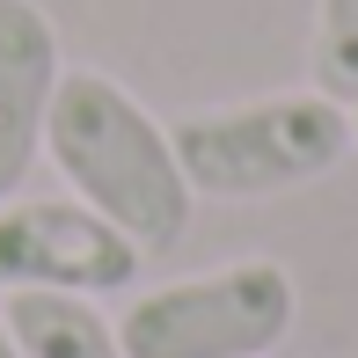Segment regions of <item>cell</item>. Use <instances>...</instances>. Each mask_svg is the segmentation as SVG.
I'll use <instances>...</instances> for the list:
<instances>
[{
  "instance_id": "5",
  "label": "cell",
  "mask_w": 358,
  "mask_h": 358,
  "mask_svg": "<svg viewBox=\"0 0 358 358\" xmlns=\"http://www.w3.org/2000/svg\"><path fill=\"white\" fill-rule=\"evenodd\" d=\"M59 80H66V59H59L52 15L37 0H0V205L44 161V124H52Z\"/></svg>"
},
{
  "instance_id": "8",
  "label": "cell",
  "mask_w": 358,
  "mask_h": 358,
  "mask_svg": "<svg viewBox=\"0 0 358 358\" xmlns=\"http://www.w3.org/2000/svg\"><path fill=\"white\" fill-rule=\"evenodd\" d=\"M0 358H22V344H15V329H8V307H0Z\"/></svg>"
},
{
  "instance_id": "6",
  "label": "cell",
  "mask_w": 358,
  "mask_h": 358,
  "mask_svg": "<svg viewBox=\"0 0 358 358\" xmlns=\"http://www.w3.org/2000/svg\"><path fill=\"white\" fill-rule=\"evenodd\" d=\"M8 329L22 358H124L117 322H103L95 300L73 292H8Z\"/></svg>"
},
{
  "instance_id": "9",
  "label": "cell",
  "mask_w": 358,
  "mask_h": 358,
  "mask_svg": "<svg viewBox=\"0 0 358 358\" xmlns=\"http://www.w3.org/2000/svg\"><path fill=\"white\" fill-rule=\"evenodd\" d=\"M351 146H358V103H351Z\"/></svg>"
},
{
  "instance_id": "1",
  "label": "cell",
  "mask_w": 358,
  "mask_h": 358,
  "mask_svg": "<svg viewBox=\"0 0 358 358\" xmlns=\"http://www.w3.org/2000/svg\"><path fill=\"white\" fill-rule=\"evenodd\" d=\"M44 161L88 213H103L117 234H132L146 256L176 249L190 234L198 190L176 161V139L117 73L66 66L52 95V124H44Z\"/></svg>"
},
{
  "instance_id": "7",
  "label": "cell",
  "mask_w": 358,
  "mask_h": 358,
  "mask_svg": "<svg viewBox=\"0 0 358 358\" xmlns=\"http://www.w3.org/2000/svg\"><path fill=\"white\" fill-rule=\"evenodd\" d=\"M315 88L329 103H358V0H315Z\"/></svg>"
},
{
  "instance_id": "3",
  "label": "cell",
  "mask_w": 358,
  "mask_h": 358,
  "mask_svg": "<svg viewBox=\"0 0 358 358\" xmlns=\"http://www.w3.org/2000/svg\"><path fill=\"white\" fill-rule=\"evenodd\" d=\"M300 285L271 256H234L198 278H169L124 300V358H271L292 336Z\"/></svg>"
},
{
  "instance_id": "4",
  "label": "cell",
  "mask_w": 358,
  "mask_h": 358,
  "mask_svg": "<svg viewBox=\"0 0 358 358\" xmlns=\"http://www.w3.org/2000/svg\"><path fill=\"white\" fill-rule=\"evenodd\" d=\"M146 249L80 198H8L0 205V292H73L110 300L139 285Z\"/></svg>"
},
{
  "instance_id": "2",
  "label": "cell",
  "mask_w": 358,
  "mask_h": 358,
  "mask_svg": "<svg viewBox=\"0 0 358 358\" xmlns=\"http://www.w3.org/2000/svg\"><path fill=\"white\" fill-rule=\"evenodd\" d=\"M169 139L198 198L256 205V198H285V190L322 183L351 154V110L329 103L322 88H292V95L190 110Z\"/></svg>"
}]
</instances>
